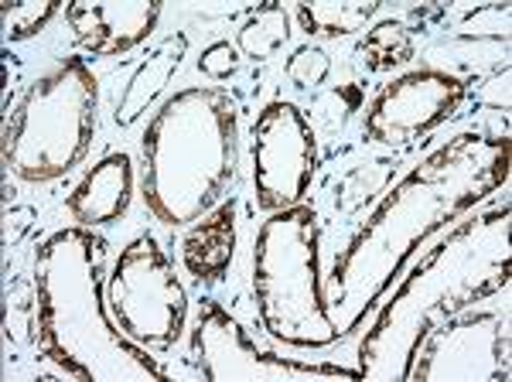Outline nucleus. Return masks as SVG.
Returning <instances> with one entry per match:
<instances>
[{
    "label": "nucleus",
    "instance_id": "1",
    "mask_svg": "<svg viewBox=\"0 0 512 382\" xmlns=\"http://www.w3.org/2000/svg\"><path fill=\"white\" fill-rule=\"evenodd\" d=\"M509 164V137L465 130L424 157L393 191H386L328 273V307L352 304L342 338L376 311L393 280L434 232L454 226L478 202L506 188Z\"/></svg>",
    "mask_w": 512,
    "mask_h": 382
},
{
    "label": "nucleus",
    "instance_id": "2",
    "mask_svg": "<svg viewBox=\"0 0 512 382\" xmlns=\"http://www.w3.org/2000/svg\"><path fill=\"white\" fill-rule=\"evenodd\" d=\"M509 202L472 219H458L448 236L410 267L393 297L379 307L359 342V376L369 382H407L417 348L441 321L509 287Z\"/></svg>",
    "mask_w": 512,
    "mask_h": 382
},
{
    "label": "nucleus",
    "instance_id": "3",
    "mask_svg": "<svg viewBox=\"0 0 512 382\" xmlns=\"http://www.w3.org/2000/svg\"><path fill=\"white\" fill-rule=\"evenodd\" d=\"M106 239L59 229L35 253L38 338L48 362L82 382H168V369L130 342L106 311Z\"/></svg>",
    "mask_w": 512,
    "mask_h": 382
},
{
    "label": "nucleus",
    "instance_id": "4",
    "mask_svg": "<svg viewBox=\"0 0 512 382\" xmlns=\"http://www.w3.org/2000/svg\"><path fill=\"white\" fill-rule=\"evenodd\" d=\"M239 161L236 99L216 86L168 96L144 130V202L164 226H192L226 198Z\"/></svg>",
    "mask_w": 512,
    "mask_h": 382
},
{
    "label": "nucleus",
    "instance_id": "5",
    "mask_svg": "<svg viewBox=\"0 0 512 382\" xmlns=\"http://www.w3.org/2000/svg\"><path fill=\"white\" fill-rule=\"evenodd\" d=\"M253 301L260 325L291 348L342 342L321 284V219L311 205L270 212L253 243Z\"/></svg>",
    "mask_w": 512,
    "mask_h": 382
},
{
    "label": "nucleus",
    "instance_id": "6",
    "mask_svg": "<svg viewBox=\"0 0 512 382\" xmlns=\"http://www.w3.org/2000/svg\"><path fill=\"white\" fill-rule=\"evenodd\" d=\"M99 82L82 55L38 76L4 127V164L24 181L69 174L96 134Z\"/></svg>",
    "mask_w": 512,
    "mask_h": 382
},
{
    "label": "nucleus",
    "instance_id": "7",
    "mask_svg": "<svg viewBox=\"0 0 512 382\" xmlns=\"http://www.w3.org/2000/svg\"><path fill=\"white\" fill-rule=\"evenodd\" d=\"M106 304L123 335L147 352H168L178 345L188 318V294L151 232L137 236L120 253L106 280Z\"/></svg>",
    "mask_w": 512,
    "mask_h": 382
},
{
    "label": "nucleus",
    "instance_id": "8",
    "mask_svg": "<svg viewBox=\"0 0 512 382\" xmlns=\"http://www.w3.org/2000/svg\"><path fill=\"white\" fill-rule=\"evenodd\" d=\"M195 365L209 382H325V379H362L359 369L321 362H294L284 355L263 352L253 345L246 328L219 301L205 297L192 328Z\"/></svg>",
    "mask_w": 512,
    "mask_h": 382
},
{
    "label": "nucleus",
    "instance_id": "9",
    "mask_svg": "<svg viewBox=\"0 0 512 382\" xmlns=\"http://www.w3.org/2000/svg\"><path fill=\"white\" fill-rule=\"evenodd\" d=\"M253 198L260 212L304 202L315 178L318 144L311 120L287 99H274L253 123Z\"/></svg>",
    "mask_w": 512,
    "mask_h": 382
},
{
    "label": "nucleus",
    "instance_id": "10",
    "mask_svg": "<svg viewBox=\"0 0 512 382\" xmlns=\"http://www.w3.org/2000/svg\"><path fill=\"white\" fill-rule=\"evenodd\" d=\"M509 328L499 311H468L441 321L420 342L410 382H506Z\"/></svg>",
    "mask_w": 512,
    "mask_h": 382
},
{
    "label": "nucleus",
    "instance_id": "11",
    "mask_svg": "<svg viewBox=\"0 0 512 382\" xmlns=\"http://www.w3.org/2000/svg\"><path fill=\"white\" fill-rule=\"evenodd\" d=\"M468 96V82L444 69H414L393 79L366 113V134L386 147H410L451 120Z\"/></svg>",
    "mask_w": 512,
    "mask_h": 382
},
{
    "label": "nucleus",
    "instance_id": "12",
    "mask_svg": "<svg viewBox=\"0 0 512 382\" xmlns=\"http://www.w3.org/2000/svg\"><path fill=\"white\" fill-rule=\"evenodd\" d=\"M161 18V4L154 0H76L65 7L72 35L79 48L99 58L123 55L147 41Z\"/></svg>",
    "mask_w": 512,
    "mask_h": 382
},
{
    "label": "nucleus",
    "instance_id": "13",
    "mask_svg": "<svg viewBox=\"0 0 512 382\" xmlns=\"http://www.w3.org/2000/svg\"><path fill=\"white\" fill-rule=\"evenodd\" d=\"M130 195H134V161L123 151H113L99 157L93 168L82 174V181L72 188L65 209L86 229L110 226V222H117L127 212Z\"/></svg>",
    "mask_w": 512,
    "mask_h": 382
},
{
    "label": "nucleus",
    "instance_id": "14",
    "mask_svg": "<svg viewBox=\"0 0 512 382\" xmlns=\"http://www.w3.org/2000/svg\"><path fill=\"white\" fill-rule=\"evenodd\" d=\"M236 256V202L222 198L209 215L188 229L181 243V260L198 284H219L229 273V263Z\"/></svg>",
    "mask_w": 512,
    "mask_h": 382
},
{
    "label": "nucleus",
    "instance_id": "15",
    "mask_svg": "<svg viewBox=\"0 0 512 382\" xmlns=\"http://www.w3.org/2000/svg\"><path fill=\"white\" fill-rule=\"evenodd\" d=\"M185 52H188V35L185 31H175V35L164 38L158 48H151V55L137 65L134 76L127 79V86L120 89L117 110H113V120H117L123 130L134 127L140 116L154 106V99L168 89V82L178 72Z\"/></svg>",
    "mask_w": 512,
    "mask_h": 382
},
{
    "label": "nucleus",
    "instance_id": "16",
    "mask_svg": "<svg viewBox=\"0 0 512 382\" xmlns=\"http://www.w3.org/2000/svg\"><path fill=\"white\" fill-rule=\"evenodd\" d=\"M379 14L376 0H311V4H297V21H301L304 35L311 38H345L362 31Z\"/></svg>",
    "mask_w": 512,
    "mask_h": 382
},
{
    "label": "nucleus",
    "instance_id": "17",
    "mask_svg": "<svg viewBox=\"0 0 512 382\" xmlns=\"http://www.w3.org/2000/svg\"><path fill=\"white\" fill-rule=\"evenodd\" d=\"M414 55H417L414 31L407 28V21H396V18L373 24L359 41V58L373 72H393L400 65H407Z\"/></svg>",
    "mask_w": 512,
    "mask_h": 382
},
{
    "label": "nucleus",
    "instance_id": "18",
    "mask_svg": "<svg viewBox=\"0 0 512 382\" xmlns=\"http://www.w3.org/2000/svg\"><path fill=\"white\" fill-rule=\"evenodd\" d=\"M291 38V18L280 4H260L246 14V21L239 24L236 48L239 55L253 58V62H267L270 55L280 52V45Z\"/></svg>",
    "mask_w": 512,
    "mask_h": 382
},
{
    "label": "nucleus",
    "instance_id": "19",
    "mask_svg": "<svg viewBox=\"0 0 512 382\" xmlns=\"http://www.w3.org/2000/svg\"><path fill=\"white\" fill-rule=\"evenodd\" d=\"M62 11L55 0H28V4H4V41H28L48 28V21Z\"/></svg>",
    "mask_w": 512,
    "mask_h": 382
},
{
    "label": "nucleus",
    "instance_id": "20",
    "mask_svg": "<svg viewBox=\"0 0 512 382\" xmlns=\"http://www.w3.org/2000/svg\"><path fill=\"white\" fill-rule=\"evenodd\" d=\"M332 72V55L318 45H301L297 52L284 62V76L294 82L297 89H315L328 79Z\"/></svg>",
    "mask_w": 512,
    "mask_h": 382
},
{
    "label": "nucleus",
    "instance_id": "21",
    "mask_svg": "<svg viewBox=\"0 0 512 382\" xmlns=\"http://www.w3.org/2000/svg\"><path fill=\"white\" fill-rule=\"evenodd\" d=\"M239 62H243V55H239L236 45H229V41H212V45L198 55V72L209 79H229L239 72Z\"/></svg>",
    "mask_w": 512,
    "mask_h": 382
}]
</instances>
